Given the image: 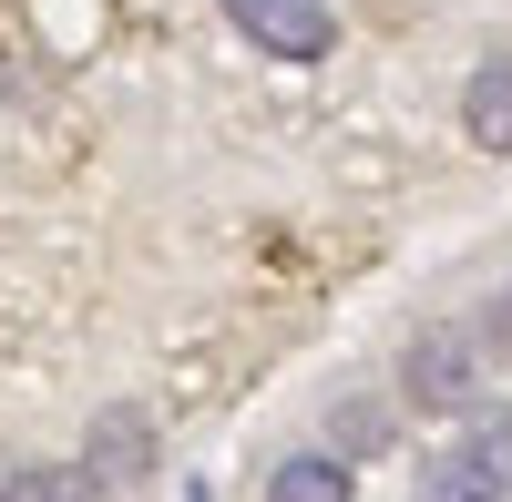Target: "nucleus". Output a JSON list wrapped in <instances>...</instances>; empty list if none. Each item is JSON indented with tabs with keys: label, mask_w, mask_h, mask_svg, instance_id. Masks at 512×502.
Instances as JSON below:
<instances>
[{
	"label": "nucleus",
	"mask_w": 512,
	"mask_h": 502,
	"mask_svg": "<svg viewBox=\"0 0 512 502\" xmlns=\"http://www.w3.org/2000/svg\"><path fill=\"white\" fill-rule=\"evenodd\" d=\"M226 21L256 41V52H277V62H318L338 21H328V0H226Z\"/></svg>",
	"instance_id": "1"
},
{
	"label": "nucleus",
	"mask_w": 512,
	"mask_h": 502,
	"mask_svg": "<svg viewBox=\"0 0 512 502\" xmlns=\"http://www.w3.org/2000/svg\"><path fill=\"white\" fill-rule=\"evenodd\" d=\"M410 390L441 400V410H461L482 390V328H431V339L410 349Z\"/></svg>",
	"instance_id": "2"
},
{
	"label": "nucleus",
	"mask_w": 512,
	"mask_h": 502,
	"mask_svg": "<svg viewBox=\"0 0 512 502\" xmlns=\"http://www.w3.org/2000/svg\"><path fill=\"white\" fill-rule=\"evenodd\" d=\"M461 134H472L482 154H512V62H482L472 82H461Z\"/></svg>",
	"instance_id": "3"
},
{
	"label": "nucleus",
	"mask_w": 512,
	"mask_h": 502,
	"mask_svg": "<svg viewBox=\"0 0 512 502\" xmlns=\"http://www.w3.org/2000/svg\"><path fill=\"white\" fill-rule=\"evenodd\" d=\"M267 502H359V482H349V462H328V451H297V462H277Z\"/></svg>",
	"instance_id": "4"
},
{
	"label": "nucleus",
	"mask_w": 512,
	"mask_h": 502,
	"mask_svg": "<svg viewBox=\"0 0 512 502\" xmlns=\"http://www.w3.org/2000/svg\"><path fill=\"white\" fill-rule=\"evenodd\" d=\"M93 462H103V482H113V492H134V482H144V421H134V410H103Z\"/></svg>",
	"instance_id": "5"
},
{
	"label": "nucleus",
	"mask_w": 512,
	"mask_h": 502,
	"mask_svg": "<svg viewBox=\"0 0 512 502\" xmlns=\"http://www.w3.org/2000/svg\"><path fill=\"white\" fill-rule=\"evenodd\" d=\"M420 502H502V492H492V472L472 451H431V462H420Z\"/></svg>",
	"instance_id": "6"
},
{
	"label": "nucleus",
	"mask_w": 512,
	"mask_h": 502,
	"mask_svg": "<svg viewBox=\"0 0 512 502\" xmlns=\"http://www.w3.org/2000/svg\"><path fill=\"white\" fill-rule=\"evenodd\" d=\"M461 451L492 472V492H512V410H472V441Z\"/></svg>",
	"instance_id": "7"
},
{
	"label": "nucleus",
	"mask_w": 512,
	"mask_h": 502,
	"mask_svg": "<svg viewBox=\"0 0 512 502\" xmlns=\"http://www.w3.org/2000/svg\"><path fill=\"white\" fill-rule=\"evenodd\" d=\"M0 502H62L52 472H0Z\"/></svg>",
	"instance_id": "8"
}]
</instances>
